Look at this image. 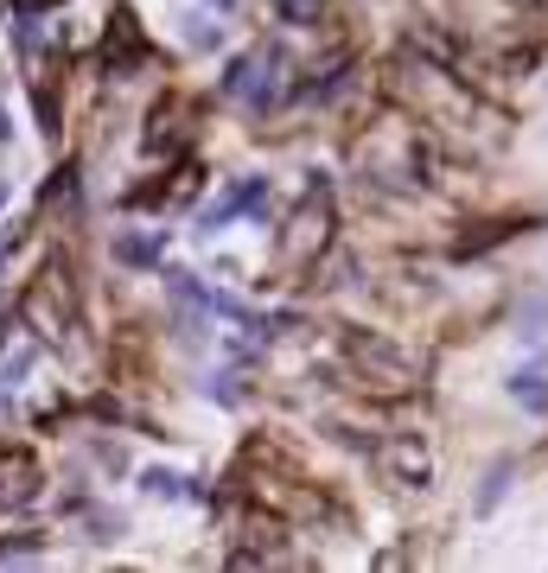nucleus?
Returning <instances> with one entry per match:
<instances>
[{"mask_svg":"<svg viewBox=\"0 0 548 573\" xmlns=\"http://www.w3.org/2000/svg\"><path fill=\"white\" fill-rule=\"evenodd\" d=\"M510 389H517V402H523V408H548V382H542V376H517Z\"/></svg>","mask_w":548,"mask_h":573,"instance_id":"obj_1","label":"nucleus"},{"mask_svg":"<svg viewBox=\"0 0 548 573\" xmlns=\"http://www.w3.org/2000/svg\"><path fill=\"white\" fill-rule=\"evenodd\" d=\"M0 198H7V191H0Z\"/></svg>","mask_w":548,"mask_h":573,"instance_id":"obj_2","label":"nucleus"}]
</instances>
